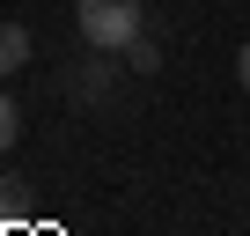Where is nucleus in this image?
Listing matches in <instances>:
<instances>
[{
    "label": "nucleus",
    "instance_id": "nucleus-1",
    "mask_svg": "<svg viewBox=\"0 0 250 236\" xmlns=\"http://www.w3.org/2000/svg\"><path fill=\"white\" fill-rule=\"evenodd\" d=\"M74 23H81L88 52H125V45L147 30L140 0H74Z\"/></svg>",
    "mask_w": 250,
    "mask_h": 236
},
{
    "label": "nucleus",
    "instance_id": "nucleus-2",
    "mask_svg": "<svg viewBox=\"0 0 250 236\" xmlns=\"http://www.w3.org/2000/svg\"><path fill=\"white\" fill-rule=\"evenodd\" d=\"M22 67H30V30L0 23V74H22Z\"/></svg>",
    "mask_w": 250,
    "mask_h": 236
},
{
    "label": "nucleus",
    "instance_id": "nucleus-3",
    "mask_svg": "<svg viewBox=\"0 0 250 236\" xmlns=\"http://www.w3.org/2000/svg\"><path fill=\"white\" fill-rule=\"evenodd\" d=\"M125 67H133V74H155V67H162V52H155V37H147V30L125 45Z\"/></svg>",
    "mask_w": 250,
    "mask_h": 236
},
{
    "label": "nucleus",
    "instance_id": "nucleus-4",
    "mask_svg": "<svg viewBox=\"0 0 250 236\" xmlns=\"http://www.w3.org/2000/svg\"><path fill=\"white\" fill-rule=\"evenodd\" d=\"M110 89V67H103V52L88 59V74H74V96H103Z\"/></svg>",
    "mask_w": 250,
    "mask_h": 236
},
{
    "label": "nucleus",
    "instance_id": "nucleus-5",
    "mask_svg": "<svg viewBox=\"0 0 250 236\" xmlns=\"http://www.w3.org/2000/svg\"><path fill=\"white\" fill-rule=\"evenodd\" d=\"M15 133H22V111H15V96H8V89H0V155L15 148Z\"/></svg>",
    "mask_w": 250,
    "mask_h": 236
},
{
    "label": "nucleus",
    "instance_id": "nucleus-6",
    "mask_svg": "<svg viewBox=\"0 0 250 236\" xmlns=\"http://www.w3.org/2000/svg\"><path fill=\"white\" fill-rule=\"evenodd\" d=\"M0 221H22V192H15V177H0Z\"/></svg>",
    "mask_w": 250,
    "mask_h": 236
},
{
    "label": "nucleus",
    "instance_id": "nucleus-7",
    "mask_svg": "<svg viewBox=\"0 0 250 236\" xmlns=\"http://www.w3.org/2000/svg\"><path fill=\"white\" fill-rule=\"evenodd\" d=\"M235 81H243V89H250V45H243V52H235Z\"/></svg>",
    "mask_w": 250,
    "mask_h": 236
}]
</instances>
